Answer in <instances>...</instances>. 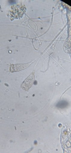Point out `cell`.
<instances>
[{
  "label": "cell",
  "mask_w": 71,
  "mask_h": 153,
  "mask_svg": "<svg viewBox=\"0 0 71 153\" xmlns=\"http://www.w3.org/2000/svg\"><path fill=\"white\" fill-rule=\"evenodd\" d=\"M31 63L26 64H16V65H11L10 67V71L11 72H16V71H19L25 69L29 66Z\"/></svg>",
  "instance_id": "7a4b0ae2"
},
{
  "label": "cell",
  "mask_w": 71,
  "mask_h": 153,
  "mask_svg": "<svg viewBox=\"0 0 71 153\" xmlns=\"http://www.w3.org/2000/svg\"><path fill=\"white\" fill-rule=\"evenodd\" d=\"M34 74L35 73L34 71V72H33L31 74H30L29 76H28V77L24 81L23 83L21 84V88L22 89H24L25 91H28L31 87L34 80V77H35Z\"/></svg>",
  "instance_id": "6da1fadb"
}]
</instances>
